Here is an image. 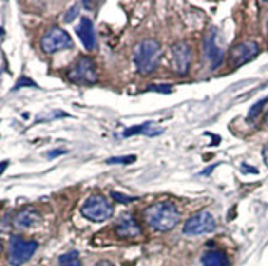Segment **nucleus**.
Wrapping results in <instances>:
<instances>
[{
    "label": "nucleus",
    "instance_id": "nucleus-1",
    "mask_svg": "<svg viewBox=\"0 0 268 266\" xmlns=\"http://www.w3.org/2000/svg\"><path fill=\"white\" fill-rule=\"evenodd\" d=\"M147 224L160 232H170L179 222V210L171 202H158L147 207L143 212Z\"/></svg>",
    "mask_w": 268,
    "mask_h": 266
},
{
    "label": "nucleus",
    "instance_id": "nucleus-2",
    "mask_svg": "<svg viewBox=\"0 0 268 266\" xmlns=\"http://www.w3.org/2000/svg\"><path fill=\"white\" fill-rule=\"evenodd\" d=\"M161 59V46L156 39H143L142 43L137 44L135 48L134 61L137 66V71L143 76H148L153 73Z\"/></svg>",
    "mask_w": 268,
    "mask_h": 266
},
{
    "label": "nucleus",
    "instance_id": "nucleus-3",
    "mask_svg": "<svg viewBox=\"0 0 268 266\" xmlns=\"http://www.w3.org/2000/svg\"><path fill=\"white\" fill-rule=\"evenodd\" d=\"M81 214L91 222H104L114 215V206L102 194H94L82 204Z\"/></svg>",
    "mask_w": 268,
    "mask_h": 266
},
{
    "label": "nucleus",
    "instance_id": "nucleus-4",
    "mask_svg": "<svg viewBox=\"0 0 268 266\" xmlns=\"http://www.w3.org/2000/svg\"><path fill=\"white\" fill-rule=\"evenodd\" d=\"M39 46H41L43 53H46V55H55V53H58V51L73 48V39L68 35V32H64L63 28L53 26V28H50L45 35H43L41 41H39Z\"/></svg>",
    "mask_w": 268,
    "mask_h": 266
},
{
    "label": "nucleus",
    "instance_id": "nucleus-5",
    "mask_svg": "<svg viewBox=\"0 0 268 266\" xmlns=\"http://www.w3.org/2000/svg\"><path fill=\"white\" fill-rule=\"evenodd\" d=\"M38 243L35 240H25L21 237H13L8 247V263L12 266L25 265L35 255Z\"/></svg>",
    "mask_w": 268,
    "mask_h": 266
},
{
    "label": "nucleus",
    "instance_id": "nucleus-6",
    "mask_svg": "<svg viewBox=\"0 0 268 266\" xmlns=\"http://www.w3.org/2000/svg\"><path fill=\"white\" fill-rule=\"evenodd\" d=\"M69 81L74 84H96L97 82V69L91 57H79L77 63L68 71Z\"/></svg>",
    "mask_w": 268,
    "mask_h": 266
},
{
    "label": "nucleus",
    "instance_id": "nucleus-7",
    "mask_svg": "<svg viewBox=\"0 0 268 266\" xmlns=\"http://www.w3.org/2000/svg\"><path fill=\"white\" fill-rule=\"evenodd\" d=\"M216 228V219L208 210H201L191 215L183 227L184 235H204Z\"/></svg>",
    "mask_w": 268,
    "mask_h": 266
},
{
    "label": "nucleus",
    "instance_id": "nucleus-8",
    "mask_svg": "<svg viewBox=\"0 0 268 266\" xmlns=\"http://www.w3.org/2000/svg\"><path fill=\"white\" fill-rule=\"evenodd\" d=\"M258 53H260V48H258V44L255 41L239 43L237 46H234L230 50V56H229L230 66L232 68H239V66L252 61Z\"/></svg>",
    "mask_w": 268,
    "mask_h": 266
},
{
    "label": "nucleus",
    "instance_id": "nucleus-9",
    "mask_svg": "<svg viewBox=\"0 0 268 266\" xmlns=\"http://www.w3.org/2000/svg\"><path fill=\"white\" fill-rule=\"evenodd\" d=\"M171 63L179 76H186L191 66V50L186 43H176L171 48Z\"/></svg>",
    "mask_w": 268,
    "mask_h": 266
},
{
    "label": "nucleus",
    "instance_id": "nucleus-10",
    "mask_svg": "<svg viewBox=\"0 0 268 266\" xmlns=\"http://www.w3.org/2000/svg\"><path fill=\"white\" fill-rule=\"evenodd\" d=\"M203 51H204L206 59L209 61L211 69H217L219 66L222 64L224 53L216 43V30H211V32L206 35V38L203 41Z\"/></svg>",
    "mask_w": 268,
    "mask_h": 266
},
{
    "label": "nucleus",
    "instance_id": "nucleus-11",
    "mask_svg": "<svg viewBox=\"0 0 268 266\" xmlns=\"http://www.w3.org/2000/svg\"><path fill=\"white\" fill-rule=\"evenodd\" d=\"M41 222V214L33 209V207H25L21 209L19 214L15 215L13 219V224H15L17 228H21V230H28V228H33Z\"/></svg>",
    "mask_w": 268,
    "mask_h": 266
},
{
    "label": "nucleus",
    "instance_id": "nucleus-12",
    "mask_svg": "<svg viewBox=\"0 0 268 266\" xmlns=\"http://www.w3.org/2000/svg\"><path fill=\"white\" fill-rule=\"evenodd\" d=\"M115 233L120 238H135L142 233V230H140V225L137 224V220H135L134 217L130 214H125L118 219L115 225Z\"/></svg>",
    "mask_w": 268,
    "mask_h": 266
},
{
    "label": "nucleus",
    "instance_id": "nucleus-13",
    "mask_svg": "<svg viewBox=\"0 0 268 266\" xmlns=\"http://www.w3.org/2000/svg\"><path fill=\"white\" fill-rule=\"evenodd\" d=\"M76 33L79 39L84 44L86 50H94L96 48V33H94V25L89 19H81L79 25L76 26Z\"/></svg>",
    "mask_w": 268,
    "mask_h": 266
},
{
    "label": "nucleus",
    "instance_id": "nucleus-14",
    "mask_svg": "<svg viewBox=\"0 0 268 266\" xmlns=\"http://www.w3.org/2000/svg\"><path fill=\"white\" fill-rule=\"evenodd\" d=\"M156 125H153L152 122H145L142 125H135L132 128H127V130L122 133V136H132V135H138V133H142V135H147V136H155V135H160V133H163L161 128H155Z\"/></svg>",
    "mask_w": 268,
    "mask_h": 266
},
{
    "label": "nucleus",
    "instance_id": "nucleus-15",
    "mask_svg": "<svg viewBox=\"0 0 268 266\" xmlns=\"http://www.w3.org/2000/svg\"><path fill=\"white\" fill-rule=\"evenodd\" d=\"M203 265L204 266H227V258L222 251L209 250L203 255Z\"/></svg>",
    "mask_w": 268,
    "mask_h": 266
},
{
    "label": "nucleus",
    "instance_id": "nucleus-16",
    "mask_svg": "<svg viewBox=\"0 0 268 266\" xmlns=\"http://www.w3.org/2000/svg\"><path fill=\"white\" fill-rule=\"evenodd\" d=\"M58 266H81V260H79V253L76 250L69 251L59 256Z\"/></svg>",
    "mask_w": 268,
    "mask_h": 266
},
{
    "label": "nucleus",
    "instance_id": "nucleus-17",
    "mask_svg": "<svg viewBox=\"0 0 268 266\" xmlns=\"http://www.w3.org/2000/svg\"><path fill=\"white\" fill-rule=\"evenodd\" d=\"M135 159H137V156H114V158H109L107 165H132V163H135Z\"/></svg>",
    "mask_w": 268,
    "mask_h": 266
},
{
    "label": "nucleus",
    "instance_id": "nucleus-18",
    "mask_svg": "<svg viewBox=\"0 0 268 266\" xmlns=\"http://www.w3.org/2000/svg\"><path fill=\"white\" fill-rule=\"evenodd\" d=\"M267 100H268V97H265V99H262L260 102H257V104L253 105L252 109H250V112H249V118H250V120H253V118H255L257 115L262 112V109H263V105L267 104Z\"/></svg>",
    "mask_w": 268,
    "mask_h": 266
},
{
    "label": "nucleus",
    "instance_id": "nucleus-19",
    "mask_svg": "<svg viewBox=\"0 0 268 266\" xmlns=\"http://www.w3.org/2000/svg\"><path fill=\"white\" fill-rule=\"evenodd\" d=\"M21 87H38L37 82L32 81L30 77H20L19 81L15 82V87H13V91H17V89H21Z\"/></svg>",
    "mask_w": 268,
    "mask_h": 266
},
{
    "label": "nucleus",
    "instance_id": "nucleus-20",
    "mask_svg": "<svg viewBox=\"0 0 268 266\" xmlns=\"http://www.w3.org/2000/svg\"><path fill=\"white\" fill-rule=\"evenodd\" d=\"M111 196L114 201H117V202H122V204H129V202H134L135 201V197H130V196H124V194H120V192H117V190H114V192H111Z\"/></svg>",
    "mask_w": 268,
    "mask_h": 266
},
{
    "label": "nucleus",
    "instance_id": "nucleus-21",
    "mask_svg": "<svg viewBox=\"0 0 268 266\" xmlns=\"http://www.w3.org/2000/svg\"><path fill=\"white\" fill-rule=\"evenodd\" d=\"M77 13H79V7H77V5H73L68 12H66L64 21H66V23H71V21L77 17Z\"/></svg>",
    "mask_w": 268,
    "mask_h": 266
},
{
    "label": "nucleus",
    "instance_id": "nucleus-22",
    "mask_svg": "<svg viewBox=\"0 0 268 266\" xmlns=\"http://www.w3.org/2000/svg\"><path fill=\"white\" fill-rule=\"evenodd\" d=\"M148 91H155V92H163V94H166V92H171V86H148Z\"/></svg>",
    "mask_w": 268,
    "mask_h": 266
},
{
    "label": "nucleus",
    "instance_id": "nucleus-23",
    "mask_svg": "<svg viewBox=\"0 0 268 266\" xmlns=\"http://www.w3.org/2000/svg\"><path fill=\"white\" fill-rule=\"evenodd\" d=\"M68 152L66 150H53V152H50L46 154V158L48 159H53V158H56V156H63V154H66Z\"/></svg>",
    "mask_w": 268,
    "mask_h": 266
},
{
    "label": "nucleus",
    "instance_id": "nucleus-24",
    "mask_svg": "<svg viewBox=\"0 0 268 266\" xmlns=\"http://www.w3.org/2000/svg\"><path fill=\"white\" fill-rule=\"evenodd\" d=\"M263 161H265V165L268 166V145L263 148Z\"/></svg>",
    "mask_w": 268,
    "mask_h": 266
},
{
    "label": "nucleus",
    "instance_id": "nucleus-25",
    "mask_svg": "<svg viewBox=\"0 0 268 266\" xmlns=\"http://www.w3.org/2000/svg\"><path fill=\"white\" fill-rule=\"evenodd\" d=\"M96 266H114V263H111V261H107V260H102V261H99Z\"/></svg>",
    "mask_w": 268,
    "mask_h": 266
},
{
    "label": "nucleus",
    "instance_id": "nucleus-26",
    "mask_svg": "<svg viewBox=\"0 0 268 266\" xmlns=\"http://www.w3.org/2000/svg\"><path fill=\"white\" fill-rule=\"evenodd\" d=\"M7 166H8V161H2V163H0V174H2V172L7 170Z\"/></svg>",
    "mask_w": 268,
    "mask_h": 266
},
{
    "label": "nucleus",
    "instance_id": "nucleus-27",
    "mask_svg": "<svg viewBox=\"0 0 268 266\" xmlns=\"http://www.w3.org/2000/svg\"><path fill=\"white\" fill-rule=\"evenodd\" d=\"M3 33H5V32H3V28H0V37H2Z\"/></svg>",
    "mask_w": 268,
    "mask_h": 266
},
{
    "label": "nucleus",
    "instance_id": "nucleus-28",
    "mask_svg": "<svg viewBox=\"0 0 268 266\" xmlns=\"http://www.w3.org/2000/svg\"><path fill=\"white\" fill-rule=\"evenodd\" d=\"M265 122H267V125H268V114H267V118H265Z\"/></svg>",
    "mask_w": 268,
    "mask_h": 266
},
{
    "label": "nucleus",
    "instance_id": "nucleus-29",
    "mask_svg": "<svg viewBox=\"0 0 268 266\" xmlns=\"http://www.w3.org/2000/svg\"><path fill=\"white\" fill-rule=\"evenodd\" d=\"M0 253H2V245H0Z\"/></svg>",
    "mask_w": 268,
    "mask_h": 266
}]
</instances>
